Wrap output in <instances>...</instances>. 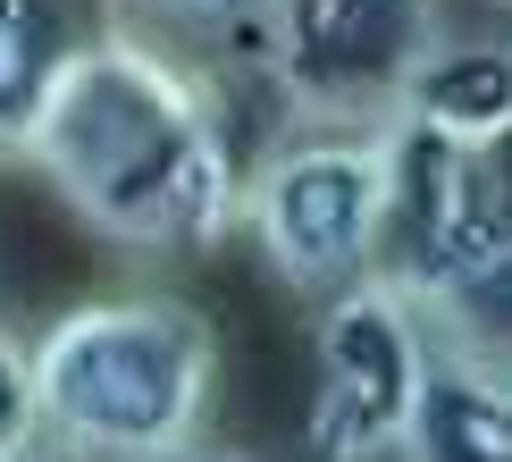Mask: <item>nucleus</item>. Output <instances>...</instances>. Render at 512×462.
<instances>
[{
	"mask_svg": "<svg viewBox=\"0 0 512 462\" xmlns=\"http://www.w3.org/2000/svg\"><path fill=\"white\" fill-rule=\"evenodd\" d=\"M42 420H34V370H26V345L0 328V454L9 446H34Z\"/></svg>",
	"mask_w": 512,
	"mask_h": 462,
	"instance_id": "nucleus-9",
	"label": "nucleus"
},
{
	"mask_svg": "<svg viewBox=\"0 0 512 462\" xmlns=\"http://www.w3.org/2000/svg\"><path fill=\"white\" fill-rule=\"evenodd\" d=\"M395 118L429 126V135L462 143V152H504V135H512V59H504V42L437 34L412 59V76H403Z\"/></svg>",
	"mask_w": 512,
	"mask_h": 462,
	"instance_id": "nucleus-7",
	"label": "nucleus"
},
{
	"mask_svg": "<svg viewBox=\"0 0 512 462\" xmlns=\"http://www.w3.org/2000/svg\"><path fill=\"white\" fill-rule=\"evenodd\" d=\"M160 462H252V454H236V446H202V437H194V446H177V454H160Z\"/></svg>",
	"mask_w": 512,
	"mask_h": 462,
	"instance_id": "nucleus-11",
	"label": "nucleus"
},
{
	"mask_svg": "<svg viewBox=\"0 0 512 462\" xmlns=\"http://www.w3.org/2000/svg\"><path fill=\"white\" fill-rule=\"evenodd\" d=\"M0 462H51V454H42V446H9V454H0Z\"/></svg>",
	"mask_w": 512,
	"mask_h": 462,
	"instance_id": "nucleus-12",
	"label": "nucleus"
},
{
	"mask_svg": "<svg viewBox=\"0 0 512 462\" xmlns=\"http://www.w3.org/2000/svg\"><path fill=\"white\" fill-rule=\"evenodd\" d=\"M34 420L68 454L93 462H160L194 446L219 395V336L194 303L110 294L51 320L26 345Z\"/></svg>",
	"mask_w": 512,
	"mask_h": 462,
	"instance_id": "nucleus-2",
	"label": "nucleus"
},
{
	"mask_svg": "<svg viewBox=\"0 0 512 462\" xmlns=\"http://www.w3.org/2000/svg\"><path fill=\"white\" fill-rule=\"evenodd\" d=\"M26 160L76 202L84 227L135 252H202L244 210V160L219 93L126 26L68 59Z\"/></svg>",
	"mask_w": 512,
	"mask_h": 462,
	"instance_id": "nucleus-1",
	"label": "nucleus"
},
{
	"mask_svg": "<svg viewBox=\"0 0 512 462\" xmlns=\"http://www.w3.org/2000/svg\"><path fill=\"white\" fill-rule=\"evenodd\" d=\"M110 26H118L110 0H0V160H26L51 84Z\"/></svg>",
	"mask_w": 512,
	"mask_h": 462,
	"instance_id": "nucleus-8",
	"label": "nucleus"
},
{
	"mask_svg": "<svg viewBox=\"0 0 512 462\" xmlns=\"http://www.w3.org/2000/svg\"><path fill=\"white\" fill-rule=\"evenodd\" d=\"M429 320L387 286L353 278L319 311V370L303 404V454L311 462H395L412 420L420 370H429Z\"/></svg>",
	"mask_w": 512,
	"mask_h": 462,
	"instance_id": "nucleus-4",
	"label": "nucleus"
},
{
	"mask_svg": "<svg viewBox=\"0 0 512 462\" xmlns=\"http://www.w3.org/2000/svg\"><path fill=\"white\" fill-rule=\"evenodd\" d=\"M135 9H152V17H168L185 34H261L269 0H135Z\"/></svg>",
	"mask_w": 512,
	"mask_h": 462,
	"instance_id": "nucleus-10",
	"label": "nucleus"
},
{
	"mask_svg": "<svg viewBox=\"0 0 512 462\" xmlns=\"http://www.w3.org/2000/svg\"><path fill=\"white\" fill-rule=\"evenodd\" d=\"M437 42V0H269L261 51L311 126H378L412 59Z\"/></svg>",
	"mask_w": 512,
	"mask_h": 462,
	"instance_id": "nucleus-5",
	"label": "nucleus"
},
{
	"mask_svg": "<svg viewBox=\"0 0 512 462\" xmlns=\"http://www.w3.org/2000/svg\"><path fill=\"white\" fill-rule=\"evenodd\" d=\"M378 202H387V118L378 126H311L286 135L244 177L252 244L294 294H336L370 278L378 252Z\"/></svg>",
	"mask_w": 512,
	"mask_h": 462,
	"instance_id": "nucleus-3",
	"label": "nucleus"
},
{
	"mask_svg": "<svg viewBox=\"0 0 512 462\" xmlns=\"http://www.w3.org/2000/svg\"><path fill=\"white\" fill-rule=\"evenodd\" d=\"M403 462H512V395L504 370L479 345H429L412 420H403Z\"/></svg>",
	"mask_w": 512,
	"mask_h": 462,
	"instance_id": "nucleus-6",
	"label": "nucleus"
}]
</instances>
